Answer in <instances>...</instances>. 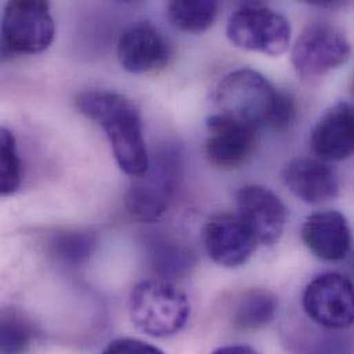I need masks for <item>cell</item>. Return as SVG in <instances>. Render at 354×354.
Masks as SVG:
<instances>
[{
    "label": "cell",
    "instance_id": "6da1fadb",
    "mask_svg": "<svg viewBox=\"0 0 354 354\" xmlns=\"http://www.w3.org/2000/svg\"><path fill=\"white\" fill-rule=\"evenodd\" d=\"M76 105L84 116L102 127L120 170L133 178L144 176L151 158L138 106L126 95L112 91L82 93Z\"/></svg>",
    "mask_w": 354,
    "mask_h": 354
},
{
    "label": "cell",
    "instance_id": "7a4b0ae2",
    "mask_svg": "<svg viewBox=\"0 0 354 354\" xmlns=\"http://www.w3.org/2000/svg\"><path fill=\"white\" fill-rule=\"evenodd\" d=\"M136 327L153 338L180 333L190 317V304L183 291L165 280H144L134 286L129 299Z\"/></svg>",
    "mask_w": 354,
    "mask_h": 354
},
{
    "label": "cell",
    "instance_id": "3957f363",
    "mask_svg": "<svg viewBox=\"0 0 354 354\" xmlns=\"http://www.w3.org/2000/svg\"><path fill=\"white\" fill-rule=\"evenodd\" d=\"M182 174V158L176 147L160 149L144 176L133 178L126 193V208L141 222L159 221L170 208Z\"/></svg>",
    "mask_w": 354,
    "mask_h": 354
},
{
    "label": "cell",
    "instance_id": "277c9868",
    "mask_svg": "<svg viewBox=\"0 0 354 354\" xmlns=\"http://www.w3.org/2000/svg\"><path fill=\"white\" fill-rule=\"evenodd\" d=\"M277 90L261 73L237 69L226 75L215 91L218 113L254 129L268 126Z\"/></svg>",
    "mask_w": 354,
    "mask_h": 354
},
{
    "label": "cell",
    "instance_id": "5b68a950",
    "mask_svg": "<svg viewBox=\"0 0 354 354\" xmlns=\"http://www.w3.org/2000/svg\"><path fill=\"white\" fill-rule=\"evenodd\" d=\"M226 35L239 48L277 57L290 46L291 25L262 3H245L229 18Z\"/></svg>",
    "mask_w": 354,
    "mask_h": 354
},
{
    "label": "cell",
    "instance_id": "8992f818",
    "mask_svg": "<svg viewBox=\"0 0 354 354\" xmlns=\"http://www.w3.org/2000/svg\"><path fill=\"white\" fill-rule=\"evenodd\" d=\"M55 36L50 4L41 0H11L1 18L3 55L39 54L50 47Z\"/></svg>",
    "mask_w": 354,
    "mask_h": 354
},
{
    "label": "cell",
    "instance_id": "52a82bcc",
    "mask_svg": "<svg viewBox=\"0 0 354 354\" xmlns=\"http://www.w3.org/2000/svg\"><path fill=\"white\" fill-rule=\"evenodd\" d=\"M351 51V43L338 26L316 22L301 33L292 48L291 59L297 73L310 80L346 64Z\"/></svg>",
    "mask_w": 354,
    "mask_h": 354
},
{
    "label": "cell",
    "instance_id": "ba28073f",
    "mask_svg": "<svg viewBox=\"0 0 354 354\" xmlns=\"http://www.w3.org/2000/svg\"><path fill=\"white\" fill-rule=\"evenodd\" d=\"M304 309L317 324L342 330L354 324V284L342 274L326 273L304 292Z\"/></svg>",
    "mask_w": 354,
    "mask_h": 354
},
{
    "label": "cell",
    "instance_id": "9c48e42d",
    "mask_svg": "<svg viewBox=\"0 0 354 354\" xmlns=\"http://www.w3.org/2000/svg\"><path fill=\"white\" fill-rule=\"evenodd\" d=\"M207 129L205 152L214 167L234 170L252 155L257 145V129L221 113L207 119Z\"/></svg>",
    "mask_w": 354,
    "mask_h": 354
},
{
    "label": "cell",
    "instance_id": "30bf717a",
    "mask_svg": "<svg viewBox=\"0 0 354 354\" xmlns=\"http://www.w3.org/2000/svg\"><path fill=\"white\" fill-rule=\"evenodd\" d=\"M204 245L209 258L223 268H239L248 262L258 241L239 214H219L204 226Z\"/></svg>",
    "mask_w": 354,
    "mask_h": 354
},
{
    "label": "cell",
    "instance_id": "8fae6325",
    "mask_svg": "<svg viewBox=\"0 0 354 354\" xmlns=\"http://www.w3.org/2000/svg\"><path fill=\"white\" fill-rule=\"evenodd\" d=\"M236 203L239 216L258 244L272 245L279 241L286 227L287 209L277 194L263 186L248 185L237 192Z\"/></svg>",
    "mask_w": 354,
    "mask_h": 354
},
{
    "label": "cell",
    "instance_id": "7c38bea8",
    "mask_svg": "<svg viewBox=\"0 0 354 354\" xmlns=\"http://www.w3.org/2000/svg\"><path fill=\"white\" fill-rule=\"evenodd\" d=\"M118 57L127 72L141 75L165 68L171 57V48L155 26L140 22L120 36Z\"/></svg>",
    "mask_w": 354,
    "mask_h": 354
},
{
    "label": "cell",
    "instance_id": "4fadbf2b",
    "mask_svg": "<svg viewBox=\"0 0 354 354\" xmlns=\"http://www.w3.org/2000/svg\"><path fill=\"white\" fill-rule=\"evenodd\" d=\"M301 234L306 247L327 262L344 259L352 245L349 223L338 211H323L308 216Z\"/></svg>",
    "mask_w": 354,
    "mask_h": 354
},
{
    "label": "cell",
    "instance_id": "5bb4252c",
    "mask_svg": "<svg viewBox=\"0 0 354 354\" xmlns=\"http://www.w3.org/2000/svg\"><path fill=\"white\" fill-rule=\"evenodd\" d=\"M313 152L327 162L345 160L354 155V108L338 104L316 124L312 140Z\"/></svg>",
    "mask_w": 354,
    "mask_h": 354
},
{
    "label": "cell",
    "instance_id": "9a60e30c",
    "mask_svg": "<svg viewBox=\"0 0 354 354\" xmlns=\"http://www.w3.org/2000/svg\"><path fill=\"white\" fill-rule=\"evenodd\" d=\"M284 183L299 198L320 204L337 197L339 179L326 163L315 159H295L283 171Z\"/></svg>",
    "mask_w": 354,
    "mask_h": 354
},
{
    "label": "cell",
    "instance_id": "2e32d148",
    "mask_svg": "<svg viewBox=\"0 0 354 354\" xmlns=\"http://www.w3.org/2000/svg\"><path fill=\"white\" fill-rule=\"evenodd\" d=\"M277 298L268 290H250L237 301L233 310V326L239 330L254 331L268 326L276 316Z\"/></svg>",
    "mask_w": 354,
    "mask_h": 354
},
{
    "label": "cell",
    "instance_id": "e0dca14e",
    "mask_svg": "<svg viewBox=\"0 0 354 354\" xmlns=\"http://www.w3.org/2000/svg\"><path fill=\"white\" fill-rule=\"evenodd\" d=\"M167 10L170 21L178 29L189 33H201L214 24L218 4L209 0H174Z\"/></svg>",
    "mask_w": 354,
    "mask_h": 354
},
{
    "label": "cell",
    "instance_id": "ac0fdd59",
    "mask_svg": "<svg viewBox=\"0 0 354 354\" xmlns=\"http://www.w3.org/2000/svg\"><path fill=\"white\" fill-rule=\"evenodd\" d=\"M30 322L17 310H6L1 315V352L19 354L25 352L33 339Z\"/></svg>",
    "mask_w": 354,
    "mask_h": 354
},
{
    "label": "cell",
    "instance_id": "d6986e66",
    "mask_svg": "<svg viewBox=\"0 0 354 354\" xmlns=\"http://www.w3.org/2000/svg\"><path fill=\"white\" fill-rule=\"evenodd\" d=\"M0 192L10 196L18 190L22 180V167L15 137L7 129L0 131Z\"/></svg>",
    "mask_w": 354,
    "mask_h": 354
},
{
    "label": "cell",
    "instance_id": "ffe728a7",
    "mask_svg": "<svg viewBox=\"0 0 354 354\" xmlns=\"http://www.w3.org/2000/svg\"><path fill=\"white\" fill-rule=\"evenodd\" d=\"M54 254L66 263H82L87 261L95 248L91 234L83 232H62L54 236L51 241Z\"/></svg>",
    "mask_w": 354,
    "mask_h": 354
},
{
    "label": "cell",
    "instance_id": "44dd1931",
    "mask_svg": "<svg viewBox=\"0 0 354 354\" xmlns=\"http://www.w3.org/2000/svg\"><path fill=\"white\" fill-rule=\"evenodd\" d=\"M155 268L163 274H182L193 263L190 251L177 243H162L153 254Z\"/></svg>",
    "mask_w": 354,
    "mask_h": 354
},
{
    "label": "cell",
    "instance_id": "7402d4cb",
    "mask_svg": "<svg viewBox=\"0 0 354 354\" xmlns=\"http://www.w3.org/2000/svg\"><path fill=\"white\" fill-rule=\"evenodd\" d=\"M297 119V102L291 94L277 91L276 100L272 108V113L268 126L274 131L283 133L288 130Z\"/></svg>",
    "mask_w": 354,
    "mask_h": 354
},
{
    "label": "cell",
    "instance_id": "603a6c76",
    "mask_svg": "<svg viewBox=\"0 0 354 354\" xmlns=\"http://www.w3.org/2000/svg\"><path fill=\"white\" fill-rule=\"evenodd\" d=\"M102 354H166L162 349L134 338H119L104 349Z\"/></svg>",
    "mask_w": 354,
    "mask_h": 354
},
{
    "label": "cell",
    "instance_id": "cb8c5ba5",
    "mask_svg": "<svg viewBox=\"0 0 354 354\" xmlns=\"http://www.w3.org/2000/svg\"><path fill=\"white\" fill-rule=\"evenodd\" d=\"M211 354H258L250 346L245 345H230V346H222Z\"/></svg>",
    "mask_w": 354,
    "mask_h": 354
},
{
    "label": "cell",
    "instance_id": "d4e9b609",
    "mask_svg": "<svg viewBox=\"0 0 354 354\" xmlns=\"http://www.w3.org/2000/svg\"><path fill=\"white\" fill-rule=\"evenodd\" d=\"M352 90H353V97H354V79H353V87H352Z\"/></svg>",
    "mask_w": 354,
    "mask_h": 354
}]
</instances>
